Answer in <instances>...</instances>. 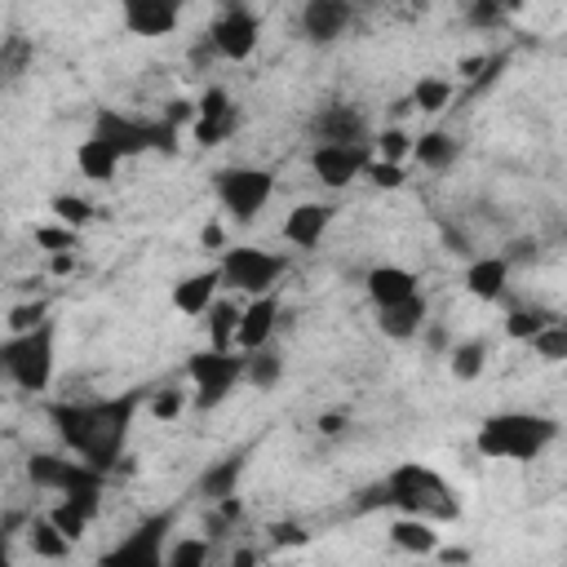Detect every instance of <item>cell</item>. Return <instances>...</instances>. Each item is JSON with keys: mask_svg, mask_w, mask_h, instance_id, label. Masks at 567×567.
I'll return each instance as SVG.
<instances>
[{"mask_svg": "<svg viewBox=\"0 0 567 567\" xmlns=\"http://www.w3.org/2000/svg\"><path fill=\"white\" fill-rule=\"evenodd\" d=\"M279 328V288L275 292H261V297H248L244 315H239V332H235V346L248 354V350H261L270 346Z\"/></svg>", "mask_w": 567, "mask_h": 567, "instance_id": "obj_17", "label": "cell"}, {"mask_svg": "<svg viewBox=\"0 0 567 567\" xmlns=\"http://www.w3.org/2000/svg\"><path fill=\"white\" fill-rule=\"evenodd\" d=\"M425 346L434 350V354H447L452 346H447V332H443V323H425Z\"/></svg>", "mask_w": 567, "mask_h": 567, "instance_id": "obj_47", "label": "cell"}, {"mask_svg": "<svg viewBox=\"0 0 567 567\" xmlns=\"http://www.w3.org/2000/svg\"><path fill=\"white\" fill-rule=\"evenodd\" d=\"M75 266V252H53V275H66Z\"/></svg>", "mask_w": 567, "mask_h": 567, "instance_id": "obj_49", "label": "cell"}, {"mask_svg": "<svg viewBox=\"0 0 567 567\" xmlns=\"http://www.w3.org/2000/svg\"><path fill=\"white\" fill-rule=\"evenodd\" d=\"M346 430V412H323L319 416V434H341Z\"/></svg>", "mask_w": 567, "mask_h": 567, "instance_id": "obj_48", "label": "cell"}, {"mask_svg": "<svg viewBox=\"0 0 567 567\" xmlns=\"http://www.w3.org/2000/svg\"><path fill=\"white\" fill-rule=\"evenodd\" d=\"M35 244L44 248V252H75L80 248V230L75 226H35Z\"/></svg>", "mask_w": 567, "mask_h": 567, "instance_id": "obj_40", "label": "cell"}, {"mask_svg": "<svg viewBox=\"0 0 567 567\" xmlns=\"http://www.w3.org/2000/svg\"><path fill=\"white\" fill-rule=\"evenodd\" d=\"M27 58H31V44H27L22 35H9V40H4V71H9V75H18Z\"/></svg>", "mask_w": 567, "mask_h": 567, "instance_id": "obj_45", "label": "cell"}, {"mask_svg": "<svg viewBox=\"0 0 567 567\" xmlns=\"http://www.w3.org/2000/svg\"><path fill=\"white\" fill-rule=\"evenodd\" d=\"M195 102H199V115H195V124H190L195 146H217V142H226V137L235 133V124H239L235 97H230L221 84H208Z\"/></svg>", "mask_w": 567, "mask_h": 567, "instance_id": "obj_14", "label": "cell"}, {"mask_svg": "<svg viewBox=\"0 0 567 567\" xmlns=\"http://www.w3.org/2000/svg\"><path fill=\"white\" fill-rule=\"evenodd\" d=\"M257 558H261L257 549H235V554H230V563H239V567H248V563H257Z\"/></svg>", "mask_w": 567, "mask_h": 567, "instance_id": "obj_51", "label": "cell"}, {"mask_svg": "<svg viewBox=\"0 0 567 567\" xmlns=\"http://www.w3.org/2000/svg\"><path fill=\"white\" fill-rule=\"evenodd\" d=\"M514 9H518V0H474V4H465V22L483 27V31H496V27L509 22Z\"/></svg>", "mask_w": 567, "mask_h": 567, "instance_id": "obj_35", "label": "cell"}, {"mask_svg": "<svg viewBox=\"0 0 567 567\" xmlns=\"http://www.w3.org/2000/svg\"><path fill=\"white\" fill-rule=\"evenodd\" d=\"M354 22V4L350 0H306L297 13V27L310 44H337Z\"/></svg>", "mask_w": 567, "mask_h": 567, "instance_id": "obj_15", "label": "cell"}, {"mask_svg": "<svg viewBox=\"0 0 567 567\" xmlns=\"http://www.w3.org/2000/svg\"><path fill=\"white\" fill-rule=\"evenodd\" d=\"M545 319H549V310H540V306H514L505 315V337L509 341H532L545 328Z\"/></svg>", "mask_w": 567, "mask_h": 567, "instance_id": "obj_37", "label": "cell"}, {"mask_svg": "<svg viewBox=\"0 0 567 567\" xmlns=\"http://www.w3.org/2000/svg\"><path fill=\"white\" fill-rule=\"evenodd\" d=\"M372 142H315L310 146V173L319 186L328 190H346L350 182H359L372 164Z\"/></svg>", "mask_w": 567, "mask_h": 567, "instance_id": "obj_11", "label": "cell"}, {"mask_svg": "<svg viewBox=\"0 0 567 567\" xmlns=\"http://www.w3.org/2000/svg\"><path fill=\"white\" fill-rule=\"evenodd\" d=\"M363 288H368V301L372 306H390V301H403V297H416L421 292V279L416 270L408 266H394V261H381L363 275Z\"/></svg>", "mask_w": 567, "mask_h": 567, "instance_id": "obj_21", "label": "cell"}, {"mask_svg": "<svg viewBox=\"0 0 567 567\" xmlns=\"http://www.w3.org/2000/svg\"><path fill=\"white\" fill-rule=\"evenodd\" d=\"M266 532H270L275 545H310V532L301 523H270Z\"/></svg>", "mask_w": 567, "mask_h": 567, "instance_id": "obj_44", "label": "cell"}, {"mask_svg": "<svg viewBox=\"0 0 567 567\" xmlns=\"http://www.w3.org/2000/svg\"><path fill=\"white\" fill-rule=\"evenodd\" d=\"M558 439V421L527 408H505L478 421L474 452L483 461H536Z\"/></svg>", "mask_w": 567, "mask_h": 567, "instance_id": "obj_2", "label": "cell"}, {"mask_svg": "<svg viewBox=\"0 0 567 567\" xmlns=\"http://www.w3.org/2000/svg\"><path fill=\"white\" fill-rule=\"evenodd\" d=\"M199 248H208V252H221L226 248V226L213 217V221H204V230H199Z\"/></svg>", "mask_w": 567, "mask_h": 567, "instance_id": "obj_46", "label": "cell"}, {"mask_svg": "<svg viewBox=\"0 0 567 567\" xmlns=\"http://www.w3.org/2000/svg\"><path fill=\"white\" fill-rule=\"evenodd\" d=\"M390 545L412 558H430V554H439V523H430L421 514H399V518H390Z\"/></svg>", "mask_w": 567, "mask_h": 567, "instance_id": "obj_23", "label": "cell"}, {"mask_svg": "<svg viewBox=\"0 0 567 567\" xmlns=\"http://www.w3.org/2000/svg\"><path fill=\"white\" fill-rule=\"evenodd\" d=\"M412 133L403 128V124H385L381 133H372V151L381 155V159H394V164H403L408 155H412Z\"/></svg>", "mask_w": 567, "mask_h": 567, "instance_id": "obj_36", "label": "cell"}, {"mask_svg": "<svg viewBox=\"0 0 567 567\" xmlns=\"http://www.w3.org/2000/svg\"><path fill=\"white\" fill-rule=\"evenodd\" d=\"M310 142H372V120L359 102H328L306 120Z\"/></svg>", "mask_w": 567, "mask_h": 567, "instance_id": "obj_12", "label": "cell"}, {"mask_svg": "<svg viewBox=\"0 0 567 567\" xmlns=\"http://www.w3.org/2000/svg\"><path fill=\"white\" fill-rule=\"evenodd\" d=\"M483 368H487V341L470 337V341H456V346L447 350V372H452L456 381H478Z\"/></svg>", "mask_w": 567, "mask_h": 567, "instance_id": "obj_29", "label": "cell"}, {"mask_svg": "<svg viewBox=\"0 0 567 567\" xmlns=\"http://www.w3.org/2000/svg\"><path fill=\"white\" fill-rule=\"evenodd\" d=\"M49 518H53V523H58V527H62V532H66L71 540H80V536L89 532V523H93L97 514H93L89 505H80V501H71V496H58V505L49 509Z\"/></svg>", "mask_w": 567, "mask_h": 567, "instance_id": "obj_34", "label": "cell"}, {"mask_svg": "<svg viewBox=\"0 0 567 567\" xmlns=\"http://www.w3.org/2000/svg\"><path fill=\"white\" fill-rule=\"evenodd\" d=\"M408 97H412V106H416L421 115H439V111L452 106V80H447V75H421Z\"/></svg>", "mask_w": 567, "mask_h": 567, "instance_id": "obj_31", "label": "cell"}, {"mask_svg": "<svg viewBox=\"0 0 567 567\" xmlns=\"http://www.w3.org/2000/svg\"><path fill=\"white\" fill-rule=\"evenodd\" d=\"M177 133H182V128H173L164 115H159V120H142V115L111 111V106H102V111L93 115V137L111 142V146H115L124 159L146 155V151L173 155V151H177Z\"/></svg>", "mask_w": 567, "mask_h": 567, "instance_id": "obj_5", "label": "cell"}, {"mask_svg": "<svg viewBox=\"0 0 567 567\" xmlns=\"http://www.w3.org/2000/svg\"><path fill=\"white\" fill-rule=\"evenodd\" d=\"M186 0H120V22L128 35L142 40H164L177 31Z\"/></svg>", "mask_w": 567, "mask_h": 567, "instance_id": "obj_13", "label": "cell"}, {"mask_svg": "<svg viewBox=\"0 0 567 567\" xmlns=\"http://www.w3.org/2000/svg\"><path fill=\"white\" fill-rule=\"evenodd\" d=\"M465 4H474V0H465Z\"/></svg>", "mask_w": 567, "mask_h": 567, "instance_id": "obj_52", "label": "cell"}, {"mask_svg": "<svg viewBox=\"0 0 567 567\" xmlns=\"http://www.w3.org/2000/svg\"><path fill=\"white\" fill-rule=\"evenodd\" d=\"M350 4H359V0H350Z\"/></svg>", "mask_w": 567, "mask_h": 567, "instance_id": "obj_53", "label": "cell"}, {"mask_svg": "<svg viewBox=\"0 0 567 567\" xmlns=\"http://www.w3.org/2000/svg\"><path fill=\"white\" fill-rule=\"evenodd\" d=\"M186 403H190V394L177 390V385H159V390L146 394V412H151L155 421H177V416L186 412Z\"/></svg>", "mask_w": 567, "mask_h": 567, "instance_id": "obj_38", "label": "cell"}, {"mask_svg": "<svg viewBox=\"0 0 567 567\" xmlns=\"http://www.w3.org/2000/svg\"><path fill=\"white\" fill-rule=\"evenodd\" d=\"M204 35L213 40L217 58H226V62H248V58L257 53V44H261V13L248 9L244 0H226L221 13L208 22Z\"/></svg>", "mask_w": 567, "mask_h": 567, "instance_id": "obj_10", "label": "cell"}, {"mask_svg": "<svg viewBox=\"0 0 567 567\" xmlns=\"http://www.w3.org/2000/svg\"><path fill=\"white\" fill-rule=\"evenodd\" d=\"M208 558H213V536H182V540H168L164 567H204Z\"/></svg>", "mask_w": 567, "mask_h": 567, "instance_id": "obj_33", "label": "cell"}, {"mask_svg": "<svg viewBox=\"0 0 567 567\" xmlns=\"http://www.w3.org/2000/svg\"><path fill=\"white\" fill-rule=\"evenodd\" d=\"M501 257H505L509 266H527V261H536V257H540V239L518 235V239H509V244L501 248Z\"/></svg>", "mask_w": 567, "mask_h": 567, "instance_id": "obj_42", "label": "cell"}, {"mask_svg": "<svg viewBox=\"0 0 567 567\" xmlns=\"http://www.w3.org/2000/svg\"><path fill=\"white\" fill-rule=\"evenodd\" d=\"M213 195L235 226H248L266 213V204L275 195V173L257 168V164H226L213 173Z\"/></svg>", "mask_w": 567, "mask_h": 567, "instance_id": "obj_6", "label": "cell"}, {"mask_svg": "<svg viewBox=\"0 0 567 567\" xmlns=\"http://www.w3.org/2000/svg\"><path fill=\"white\" fill-rule=\"evenodd\" d=\"M248 461H252V443L226 452L221 461H213V465L195 478V496H204L208 505H213V501H226V496H239V478H244Z\"/></svg>", "mask_w": 567, "mask_h": 567, "instance_id": "obj_18", "label": "cell"}, {"mask_svg": "<svg viewBox=\"0 0 567 567\" xmlns=\"http://www.w3.org/2000/svg\"><path fill=\"white\" fill-rule=\"evenodd\" d=\"M439 558H443V563H465L470 549H465V545H461V549H443V545H439Z\"/></svg>", "mask_w": 567, "mask_h": 567, "instance_id": "obj_50", "label": "cell"}, {"mask_svg": "<svg viewBox=\"0 0 567 567\" xmlns=\"http://www.w3.org/2000/svg\"><path fill=\"white\" fill-rule=\"evenodd\" d=\"M195 115H199V102H190V97H173V102L164 106V120H168L173 128H182V124H195Z\"/></svg>", "mask_w": 567, "mask_h": 567, "instance_id": "obj_43", "label": "cell"}, {"mask_svg": "<svg viewBox=\"0 0 567 567\" xmlns=\"http://www.w3.org/2000/svg\"><path fill=\"white\" fill-rule=\"evenodd\" d=\"M27 545H31L35 558H53V563H58V558H71V545H75V540H71V536L49 518V509H44V514H31V518H27Z\"/></svg>", "mask_w": 567, "mask_h": 567, "instance_id": "obj_26", "label": "cell"}, {"mask_svg": "<svg viewBox=\"0 0 567 567\" xmlns=\"http://www.w3.org/2000/svg\"><path fill=\"white\" fill-rule=\"evenodd\" d=\"M337 221V204L332 199H306L284 217V239L292 248H319V239L332 230Z\"/></svg>", "mask_w": 567, "mask_h": 567, "instance_id": "obj_16", "label": "cell"}, {"mask_svg": "<svg viewBox=\"0 0 567 567\" xmlns=\"http://www.w3.org/2000/svg\"><path fill=\"white\" fill-rule=\"evenodd\" d=\"M49 213H53V221H62V226H75V230H84V226L97 217V208H93L84 195H71V190L53 195V199H49Z\"/></svg>", "mask_w": 567, "mask_h": 567, "instance_id": "obj_32", "label": "cell"}, {"mask_svg": "<svg viewBox=\"0 0 567 567\" xmlns=\"http://www.w3.org/2000/svg\"><path fill=\"white\" fill-rule=\"evenodd\" d=\"M217 292H221V270L217 266L195 270V275H186V279L173 284V310H182L190 319H204V310L217 301Z\"/></svg>", "mask_w": 567, "mask_h": 567, "instance_id": "obj_22", "label": "cell"}, {"mask_svg": "<svg viewBox=\"0 0 567 567\" xmlns=\"http://www.w3.org/2000/svg\"><path fill=\"white\" fill-rule=\"evenodd\" d=\"M377 190H399L403 182H408V173H403V164H394V159H381V155H372V164H368V173H363Z\"/></svg>", "mask_w": 567, "mask_h": 567, "instance_id": "obj_41", "label": "cell"}, {"mask_svg": "<svg viewBox=\"0 0 567 567\" xmlns=\"http://www.w3.org/2000/svg\"><path fill=\"white\" fill-rule=\"evenodd\" d=\"M44 319H49V301H18V306H9L4 328H9V332H31V328H40Z\"/></svg>", "mask_w": 567, "mask_h": 567, "instance_id": "obj_39", "label": "cell"}, {"mask_svg": "<svg viewBox=\"0 0 567 567\" xmlns=\"http://www.w3.org/2000/svg\"><path fill=\"white\" fill-rule=\"evenodd\" d=\"M217 270H221V288L261 297V292L279 288V279L288 275V257L270 252V248H221Z\"/></svg>", "mask_w": 567, "mask_h": 567, "instance_id": "obj_8", "label": "cell"}, {"mask_svg": "<svg viewBox=\"0 0 567 567\" xmlns=\"http://www.w3.org/2000/svg\"><path fill=\"white\" fill-rule=\"evenodd\" d=\"M509 261L501 252H483V257H470L465 261V292L478 297V301H501L505 288H509Z\"/></svg>", "mask_w": 567, "mask_h": 567, "instance_id": "obj_20", "label": "cell"}, {"mask_svg": "<svg viewBox=\"0 0 567 567\" xmlns=\"http://www.w3.org/2000/svg\"><path fill=\"white\" fill-rule=\"evenodd\" d=\"M0 368L27 394L49 390L53 385V372H58V319L49 315L31 332H9L0 341Z\"/></svg>", "mask_w": 567, "mask_h": 567, "instance_id": "obj_4", "label": "cell"}, {"mask_svg": "<svg viewBox=\"0 0 567 567\" xmlns=\"http://www.w3.org/2000/svg\"><path fill=\"white\" fill-rule=\"evenodd\" d=\"M412 159H416L421 168H430V173H443V168H452V164L461 159V142H456L447 128H425V133L412 142Z\"/></svg>", "mask_w": 567, "mask_h": 567, "instance_id": "obj_25", "label": "cell"}, {"mask_svg": "<svg viewBox=\"0 0 567 567\" xmlns=\"http://www.w3.org/2000/svg\"><path fill=\"white\" fill-rule=\"evenodd\" d=\"M137 408H146L142 390H120V394H102V399H62L49 403L44 416L58 434V443L89 461L93 470L111 474L124 461V443L133 434V416Z\"/></svg>", "mask_w": 567, "mask_h": 567, "instance_id": "obj_1", "label": "cell"}, {"mask_svg": "<svg viewBox=\"0 0 567 567\" xmlns=\"http://www.w3.org/2000/svg\"><path fill=\"white\" fill-rule=\"evenodd\" d=\"M173 527H177V509H159V514L142 518L133 532H124V540L115 549H106L102 563L106 567H164Z\"/></svg>", "mask_w": 567, "mask_h": 567, "instance_id": "obj_9", "label": "cell"}, {"mask_svg": "<svg viewBox=\"0 0 567 567\" xmlns=\"http://www.w3.org/2000/svg\"><path fill=\"white\" fill-rule=\"evenodd\" d=\"M239 315H244V306H239V301H230V297H217V301L204 310V328H208V341H213V346H221V350H239V346H235V332H239Z\"/></svg>", "mask_w": 567, "mask_h": 567, "instance_id": "obj_27", "label": "cell"}, {"mask_svg": "<svg viewBox=\"0 0 567 567\" xmlns=\"http://www.w3.org/2000/svg\"><path fill=\"white\" fill-rule=\"evenodd\" d=\"M120 164H124V155L111 146V142H102V137H84L80 146H75V168H80V177H89V182H111L115 173H120Z\"/></svg>", "mask_w": 567, "mask_h": 567, "instance_id": "obj_24", "label": "cell"}, {"mask_svg": "<svg viewBox=\"0 0 567 567\" xmlns=\"http://www.w3.org/2000/svg\"><path fill=\"white\" fill-rule=\"evenodd\" d=\"M381 501L394 505L399 514H421L430 523H456L461 518V496L425 461H399L381 483Z\"/></svg>", "mask_w": 567, "mask_h": 567, "instance_id": "obj_3", "label": "cell"}, {"mask_svg": "<svg viewBox=\"0 0 567 567\" xmlns=\"http://www.w3.org/2000/svg\"><path fill=\"white\" fill-rule=\"evenodd\" d=\"M527 346H532V354L545 359V363H567V315H549L545 328H540Z\"/></svg>", "mask_w": 567, "mask_h": 567, "instance_id": "obj_30", "label": "cell"}, {"mask_svg": "<svg viewBox=\"0 0 567 567\" xmlns=\"http://www.w3.org/2000/svg\"><path fill=\"white\" fill-rule=\"evenodd\" d=\"M425 323H430V301L421 292L390 301V306H377V332L390 341H412L416 332H425Z\"/></svg>", "mask_w": 567, "mask_h": 567, "instance_id": "obj_19", "label": "cell"}, {"mask_svg": "<svg viewBox=\"0 0 567 567\" xmlns=\"http://www.w3.org/2000/svg\"><path fill=\"white\" fill-rule=\"evenodd\" d=\"M244 381L252 390H275L284 381V354L275 346H261V350H248V368H244Z\"/></svg>", "mask_w": 567, "mask_h": 567, "instance_id": "obj_28", "label": "cell"}, {"mask_svg": "<svg viewBox=\"0 0 567 567\" xmlns=\"http://www.w3.org/2000/svg\"><path fill=\"white\" fill-rule=\"evenodd\" d=\"M244 368H248V354L244 350H221V346L195 350L186 359V381L195 385L190 403L199 412H213L217 403H226L235 394V385L244 381Z\"/></svg>", "mask_w": 567, "mask_h": 567, "instance_id": "obj_7", "label": "cell"}]
</instances>
